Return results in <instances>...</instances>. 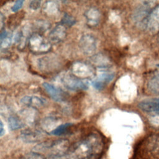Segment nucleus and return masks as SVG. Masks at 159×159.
I'll list each match as a JSON object with an SVG mask.
<instances>
[{
    "label": "nucleus",
    "instance_id": "f257e3e1",
    "mask_svg": "<svg viewBox=\"0 0 159 159\" xmlns=\"http://www.w3.org/2000/svg\"><path fill=\"white\" fill-rule=\"evenodd\" d=\"M104 142L98 133H91L75 143L67 152L70 159L97 158L102 153Z\"/></svg>",
    "mask_w": 159,
    "mask_h": 159
},
{
    "label": "nucleus",
    "instance_id": "f03ea898",
    "mask_svg": "<svg viewBox=\"0 0 159 159\" xmlns=\"http://www.w3.org/2000/svg\"><path fill=\"white\" fill-rule=\"evenodd\" d=\"M69 142L65 139L43 142L34 147V152L39 153H46L49 157L63 155L68 151Z\"/></svg>",
    "mask_w": 159,
    "mask_h": 159
},
{
    "label": "nucleus",
    "instance_id": "7ed1b4c3",
    "mask_svg": "<svg viewBox=\"0 0 159 159\" xmlns=\"http://www.w3.org/2000/svg\"><path fill=\"white\" fill-rule=\"evenodd\" d=\"M28 43L29 49L35 54L46 53L52 48V44L50 40L38 33L31 35L28 40Z\"/></svg>",
    "mask_w": 159,
    "mask_h": 159
},
{
    "label": "nucleus",
    "instance_id": "20e7f679",
    "mask_svg": "<svg viewBox=\"0 0 159 159\" xmlns=\"http://www.w3.org/2000/svg\"><path fill=\"white\" fill-rule=\"evenodd\" d=\"M60 82L66 89L73 91H83L88 89V84L76 77L71 73H63L59 77Z\"/></svg>",
    "mask_w": 159,
    "mask_h": 159
},
{
    "label": "nucleus",
    "instance_id": "39448f33",
    "mask_svg": "<svg viewBox=\"0 0 159 159\" xmlns=\"http://www.w3.org/2000/svg\"><path fill=\"white\" fill-rule=\"evenodd\" d=\"M36 65L40 71L50 73L57 71L61 65L60 59L56 56L45 55L37 59Z\"/></svg>",
    "mask_w": 159,
    "mask_h": 159
},
{
    "label": "nucleus",
    "instance_id": "423d86ee",
    "mask_svg": "<svg viewBox=\"0 0 159 159\" xmlns=\"http://www.w3.org/2000/svg\"><path fill=\"white\" fill-rule=\"evenodd\" d=\"M71 71L73 75L82 80L92 78L95 75V70L93 65L81 61L73 63Z\"/></svg>",
    "mask_w": 159,
    "mask_h": 159
},
{
    "label": "nucleus",
    "instance_id": "0eeeda50",
    "mask_svg": "<svg viewBox=\"0 0 159 159\" xmlns=\"http://www.w3.org/2000/svg\"><path fill=\"white\" fill-rule=\"evenodd\" d=\"M79 46L84 55H94L97 49V40L93 34H83L80 39Z\"/></svg>",
    "mask_w": 159,
    "mask_h": 159
},
{
    "label": "nucleus",
    "instance_id": "6e6552de",
    "mask_svg": "<svg viewBox=\"0 0 159 159\" xmlns=\"http://www.w3.org/2000/svg\"><path fill=\"white\" fill-rule=\"evenodd\" d=\"M144 144L148 155L155 159H159V134L148 137Z\"/></svg>",
    "mask_w": 159,
    "mask_h": 159
},
{
    "label": "nucleus",
    "instance_id": "1a4fd4ad",
    "mask_svg": "<svg viewBox=\"0 0 159 159\" xmlns=\"http://www.w3.org/2000/svg\"><path fill=\"white\" fill-rule=\"evenodd\" d=\"M138 107L145 112L159 115V97L142 100Z\"/></svg>",
    "mask_w": 159,
    "mask_h": 159
},
{
    "label": "nucleus",
    "instance_id": "9d476101",
    "mask_svg": "<svg viewBox=\"0 0 159 159\" xmlns=\"http://www.w3.org/2000/svg\"><path fill=\"white\" fill-rule=\"evenodd\" d=\"M20 102L23 105L33 109L41 108L47 104V101L45 98L35 95L25 96L20 99Z\"/></svg>",
    "mask_w": 159,
    "mask_h": 159
},
{
    "label": "nucleus",
    "instance_id": "9b49d317",
    "mask_svg": "<svg viewBox=\"0 0 159 159\" xmlns=\"http://www.w3.org/2000/svg\"><path fill=\"white\" fill-rule=\"evenodd\" d=\"M42 86L50 98L56 102H63L66 99V93L60 88L47 82L42 84Z\"/></svg>",
    "mask_w": 159,
    "mask_h": 159
},
{
    "label": "nucleus",
    "instance_id": "f8f14e48",
    "mask_svg": "<svg viewBox=\"0 0 159 159\" xmlns=\"http://www.w3.org/2000/svg\"><path fill=\"white\" fill-rule=\"evenodd\" d=\"M114 76L115 74L113 72L104 71L94 78L92 81V85L95 89L101 90L113 80Z\"/></svg>",
    "mask_w": 159,
    "mask_h": 159
},
{
    "label": "nucleus",
    "instance_id": "ddd939ff",
    "mask_svg": "<svg viewBox=\"0 0 159 159\" xmlns=\"http://www.w3.org/2000/svg\"><path fill=\"white\" fill-rule=\"evenodd\" d=\"M66 34V27L61 24H57L50 32L48 40L51 43H58L65 40Z\"/></svg>",
    "mask_w": 159,
    "mask_h": 159
},
{
    "label": "nucleus",
    "instance_id": "4468645a",
    "mask_svg": "<svg viewBox=\"0 0 159 159\" xmlns=\"http://www.w3.org/2000/svg\"><path fill=\"white\" fill-rule=\"evenodd\" d=\"M84 16L86 24L90 27L98 25L101 19V14L99 10L94 7H91L86 9L84 12Z\"/></svg>",
    "mask_w": 159,
    "mask_h": 159
},
{
    "label": "nucleus",
    "instance_id": "2eb2a0df",
    "mask_svg": "<svg viewBox=\"0 0 159 159\" xmlns=\"http://www.w3.org/2000/svg\"><path fill=\"white\" fill-rule=\"evenodd\" d=\"M20 137L25 143H37L43 138V134L37 130L26 129L21 132Z\"/></svg>",
    "mask_w": 159,
    "mask_h": 159
},
{
    "label": "nucleus",
    "instance_id": "dca6fc26",
    "mask_svg": "<svg viewBox=\"0 0 159 159\" xmlns=\"http://www.w3.org/2000/svg\"><path fill=\"white\" fill-rule=\"evenodd\" d=\"M8 124L9 128L14 130L22 129L24 127L23 121L16 115H11L8 117Z\"/></svg>",
    "mask_w": 159,
    "mask_h": 159
},
{
    "label": "nucleus",
    "instance_id": "f3484780",
    "mask_svg": "<svg viewBox=\"0 0 159 159\" xmlns=\"http://www.w3.org/2000/svg\"><path fill=\"white\" fill-rule=\"evenodd\" d=\"M12 34L6 30H4L1 32L0 35V43L1 48H6L9 47L12 42Z\"/></svg>",
    "mask_w": 159,
    "mask_h": 159
},
{
    "label": "nucleus",
    "instance_id": "a211bd4d",
    "mask_svg": "<svg viewBox=\"0 0 159 159\" xmlns=\"http://www.w3.org/2000/svg\"><path fill=\"white\" fill-rule=\"evenodd\" d=\"M92 61L96 65L101 68H106L109 65V60L102 54L94 55L92 57Z\"/></svg>",
    "mask_w": 159,
    "mask_h": 159
},
{
    "label": "nucleus",
    "instance_id": "6ab92c4d",
    "mask_svg": "<svg viewBox=\"0 0 159 159\" xmlns=\"http://www.w3.org/2000/svg\"><path fill=\"white\" fill-rule=\"evenodd\" d=\"M43 11L48 15H54L58 11V5L55 1H47L43 5Z\"/></svg>",
    "mask_w": 159,
    "mask_h": 159
},
{
    "label": "nucleus",
    "instance_id": "aec40b11",
    "mask_svg": "<svg viewBox=\"0 0 159 159\" xmlns=\"http://www.w3.org/2000/svg\"><path fill=\"white\" fill-rule=\"evenodd\" d=\"M22 110L20 112V115L25 120V121L29 124H32L34 122L36 119V112L35 111H34V109L30 108Z\"/></svg>",
    "mask_w": 159,
    "mask_h": 159
},
{
    "label": "nucleus",
    "instance_id": "412c9836",
    "mask_svg": "<svg viewBox=\"0 0 159 159\" xmlns=\"http://www.w3.org/2000/svg\"><path fill=\"white\" fill-rule=\"evenodd\" d=\"M73 125L71 123H65L58 125L54 129L50 132V134L53 135H61L65 134L68 130Z\"/></svg>",
    "mask_w": 159,
    "mask_h": 159
},
{
    "label": "nucleus",
    "instance_id": "4be33fe9",
    "mask_svg": "<svg viewBox=\"0 0 159 159\" xmlns=\"http://www.w3.org/2000/svg\"><path fill=\"white\" fill-rule=\"evenodd\" d=\"M148 86L150 90L153 92H159V73L155 74L148 81Z\"/></svg>",
    "mask_w": 159,
    "mask_h": 159
},
{
    "label": "nucleus",
    "instance_id": "5701e85b",
    "mask_svg": "<svg viewBox=\"0 0 159 159\" xmlns=\"http://www.w3.org/2000/svg\"><path fill=\"white\" fill-rule=\"evenodd\" d=\"M50 24L43 20H37L35 22V24L34 25V29L39 32L38 34H40V32H45L50 28Z\"/></svg>",
    "mask_w": 159,
    "mask_h": 159
},
{
    "label": "nucleus",
    "instance_id": "b1692460",
    "mask_svg": "<svg viewBox=\"0 0 159 159\" xmlns=\"http://www.w3.org/2000/svg\"><path fill=\"white\" fill-rule=\"evenodd\" d=\"M75 23H76V20L75 17L68 13H65L63 14L60 22V24H61L66 27H71Z\"/></svg>",
    "mask_w": 159,
    "mask_h": 159
},
{
    "label": "nucleus",
    "instance_id": "393cba45",
    "mask_svg": "<svg viewBox=\"0 0 159 159\" xmlns=\"http://www.w3.org/2000/svg\"><path fill=\"white\" fill-rule=\"evenodd\" d=\"M23 159H45L42 155L35 152L27 154Z\"/></svg>",
    "mask_w": 159,
    "mask_h": 159
},
{
    "label": "nucleus",
    "instance_id": "a878e982",
    "mask_svg": "<svg viewBox=\"0 0 159 159\" xmlns=\"http://www.w3.org/2000/svg\"><path fill=\"white\" fill-rule=\"evenodd\" d=\"M24 1L23 0H19V1H16L15 2V3L14 4V5L12 6L11 7V10L12 12H17V11H19L23 6Z\"/></svg>",
    "mask_w": 159,
    "mask_h": 159
},
{
    "label": "nucleus",
    "instance_id": "bb28decb",
    "mask_svg": "<svg viewBox=\"0 0 159 159\" xmlns=\"http://www.w3.org/2000/svg\"><path fill=\"white\" fill-rule=\"evenodd\" d=\"M41 5L40 1H31L29 2V7L32 10H37L40 8Z\"/></svg>",
    "mask_w": 159,
    "mask_h": 159
},
{
    "label": "nucleus",
    "instance_id": "cd10ccee",
    "mask_svg": "<svg viewBox=\"0 0 159 159\" xmlns=\"http://www.w3.org/2000/svg\"><path fill=\"white\" fill-rule=\"evenodd\" d=\"M4 133V125L2 123V121L1 120L0 122V135L2 136Z\"/></svg>",
    "mask_w": 159,
    "mask_h": 159
},
{
    "label": "nucleus",
    "instance_id": "c85d7f7f",
    "mask_svg": "<svg viewBox=\"0 0 159 159\" xmlns=\"http://www.w3.org/2000/svg\"><path fill=\"white\" fill-rule=\"evenodd\" d=\"M0 19H1V27L2 29L3 26V22H4V16L2 13H1V15H0Z\"/></svg>",
    "mask_w": 159,
    "mask_h": 159
},
{
    "label": "nucleus",
    "instance_id": "c756f323",
    "mask_svg": "<svg viewBox=\"0 0 159 159\" xmlns=\"http://www.w3.org/2000/svg\"><path fill=\"white\" fill-rule=\"evenodd\" d=\"M157 66L158 67H159V63H158V64H157Z\"/></svg>",
    "mask_w": 159,
    "mask_h": 159
}]
</instances>
